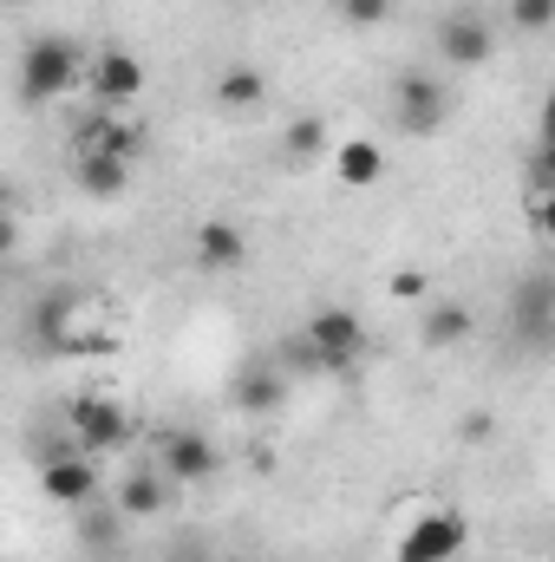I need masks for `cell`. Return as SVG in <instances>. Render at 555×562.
Masks as SVG:
<instances>
[{"label": "cell", "instance_id": "cell-1", "mask_svg": "<svg viewBox=\"0 0 555 562\" xmlns=\"http://www.w3.org/2000/svg\"><path fill=\"white\" fill-rule=\"evenodd\" d=\"M79 86H86V53H79V40L39 33V40L20 53V99H26V105H53V99L79 92Z\"/></svg>", "mask_w": 555, "mask_h": 562}, {"label": "cell", "instance_id": "cell-2", "mask_svg": "<svg viewBox=\"0 0 555 562\" xmlns=\"http://www.w3.org/2000/svg\"><path fill=\"white\" fill-rule=\"evenodd\" d=\"M366 360V321L353 307H314L301 327V367L314 373H353Z\"/></svg>", "mask_w": 555, "mask_h": 562}, {"label": "cell", "instance_id": "cell-3", "mask_svg": "<svg viewBox=\"0 0 555 562\" xmlns=\"http://www.w3.org/2000/svg\"><path fill=\"white\" fill-rule=\"evenodd\" d=\"M393 125L406 138H438L451 125V86L438 72H399L393 79Z\"/></svg>", "mask_w": 555, "mask_h": 562}, {"label": "cell", "instance_id": "cell-4", "mask_svg": "<svg viewBox=\"0 0 555 562\" xmlns=\"http://www.w3.org/2000/svg\"><path fill=\"white\" fill-rule=\"evenodd\" d=\"M66 431H72V445L92 458V451H125L132 431H138V419H132L118 400H105V393H79V400L66 406Z\"/></svg>", "mask_w": 555, "mask_h": 562}, {"label": "cell", "instance_id": "cell-5", "mask_svg": "<svg viewBox=\"0 0 555 562\" xmlns=\"http://www.w3.org/2000/svg\"><path fill=\"white\" fill-rule=\"evenodd\" d=\"M157 471L170 491H190V484H209L223 471V451L209 431H163L157 438Z\"/></svg>", "mask_w": 555, "mask_h": 562}, {"label": "cell", "instance_id": "cell-6", "mask_svg": "<svg viewBox=\"0 0 555 562\" xmlns=\"http://www.w3.org/2000/svg\"><path fill=\"white\" fill-rule=\"evenodd\" d=\"M431 46H438V59H444L451 72H477V66L497 53V26H490L484 13H444V20L431 26Z\"/></svg>", "mask_w": 555, "mask_h": 562}, {"label": "cell", "instance_id": "cell-7", "mask_svg": "<svg viewBox=\"0 0 555 562\" xmlns=\"http://www.w3.org/2000/svg\"><path fill=\"white\" fill-rule=\"evenodd\" d=\"M86 314H92V294H86L79 281L46 288V294L33 301V340H39V353H66V340L86 327Z\"/></svg>", "mask_w": 555, "mask_h": 562}, {"label": "cell", "instance_id": "cell-8", "mask_svg": "<svg viewBox=\"0 0 555 562\" xmlns=\"http://www.w3.org/2000/svg\"><path fill=\"white\" fill-rule=\"evenodd\" d=\"M144 59L138 53H125V46H105V53H92L86 59V92L112 112V105H138L144 99Z\"/></svg>", "mask_w": 555, "mask_h": 562}, {"label": "cell", "instance_id": "cell-9", "mask_svg": "<svg viewBox=\"0 0 555 562\" xmlns=\"http://www.w3.org/2000/svg\"><path fill=\"white\" fill-rule=\"evenodd\" d=\"M464 543H471L464 510H424L412 530L399 537V562H451Z\"/></svg>", "mask_w": 555, "mask_h": 562}, {"label": "cell", "instance_id": "cell-10", "mask_svg": "<svg viewBox=\"0 0 555 562\" xmlns=\"http://www.w3.org/2000/svg\"><path fill=\"white\" fill-rule=\"evenodd\" d=\"M39 497L59 504V510H86V504L99 497V464H92L86 451H59V458H46V464H39Z\"/></svg>", "mask_w": 555, "mask_h": 562}, {"label": "cell", "instance_id": "cell-11", "mask_svg": "<svg viewBox=\"0 0 555 562\" xmlns=\"http://www.w3.org/2000/svg\"><path fill=\"white\" fill-rule=\"evenodd\" d=\"M190 256H196V269H203V276H236V269L249 262V229H242V223H229V216H209V223H196Z\"/></svg>", "mask_w": 555, "mask_h": 562}, {"label": "cell", "instance_id": "cell-12", "mask_svg": "<svg viewBox=\"0 0 555 562\" xmlns=\"http://www.w3.org/2000/svg\"><path fill=\"white\" fill-rule=\"evenodd\" d=\"M287 373H281L275 360H256V367H242L236 373V386H229V406L242 413V419H269V413H281L287 406Z\"/></svg>", "mask_w": 555, "mask_h": 562}, {"label": "cell", "instance_id": "cell-13", "mask_svg": "<svg viewBox=\"0 0 555 562\" xmlns=\"http://www.w3.org/2000/svg\"><path fill=\"white\" fill-rule=\"evenodd\" d=\"M150 132H144L138 119H118V112H92L86 125H79V138L72 150H105V157H125V164H138Z\"/></svg>", "mask_w": 555, "mask_h": 562}, {"label": "cell", "instance_id": "cell-14", "mask_svg": "<svg viewBox=\"0 0 555 562\" xmlns=\"http://www.w3.org/2000/svg\"><path fill=\"white\" fill-rule=\"evenodd\" d=\"M550 327H555V281L536 269V276H523L517 288V334H523V347H550Z\"/></svg>", "mask_w": 555, "mask_h": 562}, {"label": "cell", "instance_id": "cell-15", "mask_svg": "<svg viewBox=\"0 0 555 562\" xmlns=\"http://www.w3.org/2000/svg\"><path fill=\"white\" fill-rule=\"evenodd\" d=\"M132 170H138V164L105 157V150H79V157H72V183H79L86 196H99V203L125 196V190H132Z\"/></svg>", "mask_w": 555, "mask_h": 562}, {"label": "cell", "instance_id": "cell-16", "mask_svg": "<svg viewBox=\"0 0 555 562\" xmlns=\"http://www.w3.org/2000/svg\"><path fill=\"white\" fill-rule=\"evenodd\" d=\"M170 504V484H163V471L157 464H138L118 491H112V510L125 517V524H144V517H157Z\"/></svg>", "mask_w": 555, "mask_h": 562}, {"label": "cell", "instance_id": "cell-17", "mask_svg": "<svg viewBox=\"0 0 555 562\" xmlns=\"http://www.w3.org/2000/svg\"><path fill=\"white\" fill-rule=\"evenodd\" d=\"M269 99V72L256 66V59H229L223 72H216V105L223 112H256Z\"/></svg>", "mask_w": 555, "mask_h": 562}, {"label": "cell", "instance_id": "cell-18", "mask_svg": "<svg viewBox=\"0 0 555 562\" xmlns=\"http://www.w3.org/2000/svg\"><path fill=\"white\" fill-rule=\"evenodd\" d=\"M471 334H477V314H471L464 301H431V307H424V321H418V340H424L431 353L464 347Z\"/></svg>", "mask_w": 555, "mask_h": 562}, {"label": "cell", "instance_id": "cell-19", "mask_svg": "<svg viewBox=\"0 0 555 562\" xmlns=\"http://www.w3.org/2000/svg\"><path fill=\"white\" fill-rule=\"evenodd\" d=\"M333 170H340L347 190H373V183L386 177V150H380L373 138H347L340 150H333Z\"/></svg>", "mask_w": 555, "mask_h": 562}, {"label": "cell", "instance_id": "cell-20", "mask_svg": "<svg viewBox=\"0 0 555 562\" xmlns=\"http://www.w3.org/2000/svg\"><path fill=\"white\" fill-rule=\"evenodd\" d=\"M118 537H125V517H118L112 504H99V497H92V504L79 510V543H86L92 557H112V550H118Z\"/></svg>", "mask_w": 555, "mask_h": 562}, {"label": "cell", "instance_id": "cell-21", "mask_svg": "<svg viewBox=\"0 0 555 562\" xmlns=\"http://www.w3.org/2000/svg\"><path fill=\"white\" fill-rule=\"evenodd\" d=\"M503 20H510V33H523V40H536V33H550V20H555V0H510V7H503Z\"/></svg>", "mask_w": 555, "mask_h": 562}, {"label": "cell", "instance_id": "cell-22", "mask_svg": "<svg viewBox=\"0 0 555 562\" xmlns=\"http://www.w3.org/2000/svg\"><path fill=\"white\" fill-rule=\"evenodd\" d=\"M333 13L353 26V33H380L393 20V0H333Z\"/></svg>", "mask_w": 555, "mask_h": 562}, {"label": "cell", "instance_id": "cell-23", "mask_svg": "<svg viewBox=\"0 0 555 562\" xmlns=\"http://www.w3.org/2000/svg\"><path fill=\"white\" fill-rule=\"evenodd\" d=\"M320 144H327V125H320V119H294V125H287V138H281V150H287L294 164H307Z\"/></svg>", "mask_w": 555, "mask_h": 562}, {"label": "cell", "instance_id": "cell-24", "mask_svg": "<svg viewBox=\"0 0 555 562\" xmlns=\"http://www.w3.org/2000/svg\"><path fill=\"white\" fill-rule=\"evenodd\" d=\"M424 288H431V276H424V269H393V294H399V301H418Z\"/></svg>", "mask_w": 555, "mask_h": 562}, {"label": "cell", "instance_id": "cell-25", "mask_svg": "<svg viewBox=\"0 0 555 562\" xmlns=\"http://www.w3.org/2000/svg\"><path fill=\"white\" fill-rule=\"evenodd\" d=\"M13 249H20V216H13V210L0 203V262H7Z\"/></svg>", "mask_w": 555, "mask_h": 562}, {"label": "cell", "instance_id": "cell-26", "mask_svg": "<svg viewBox=\"0 0 555 562\" xmlns=\"http://www.w3.org/2000/svg\"><path fill=\"white\" fill-rule=\"evenodd\" d=\"M530 223L536 236H550V190H530Z\"/></svg>", "mask_w": 555, "mask_h": 562}, {"label": "cell", "instance_id": "cell-27", "mask_svg": "<svg viewBox=\"0 0 555 562\" xmlns=\"http://www.w3.org/2000/svg\"><path fill=\"white\" fill-rule=\"evenodd\" d=\"M484 438H490V413H471L464 419V445H484Z\"/></svg>", "mask_w": 555, "mask_h": 562}, {"label": "cell", "instance_id": "cell-28", "mask_svg": "<svg viewBox=\"0 0 555 562\" xmlns=\"http://www.w3.org/2000/svg\"><path fill=\"white\" fill-rule=\"evenodd\" d=\"M0 7H26V0H0Z\"/></svg>", "mask_w": 555, "mask_h": 562}, {"label": "cell", "instance_id": "cell-29", "mask_svg": "<svg viewBox=\"0 0 555 562\" xmlns=\"http://www.w3.org/2000/svg\"><path fill=\"white\" fill-rule=\"evenodd\" d=\"M236 562H262V557H236Z\"/></svg>", "mask_w": 555, "mask_h": 562}]
</instances>
